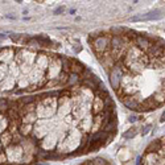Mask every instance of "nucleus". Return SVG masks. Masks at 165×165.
Returning a JSON list of instances; mask_svg holds the SVG:
<instances>
[{
  "mask_svg": "<svg viewBox=\"0 0 165 165\" xmlns=\"http://www.w3.org/2000/svg\"><path fill=\"white\" fill-rule=\"evenodd\" d=\"M135 45L137 46L141 52L148 53V50L152 48V45H153V44H152L147 37H144V36H136V37H135Z\"/></svg>",
  "mask_w": 165,
  "mask_h": 165,
  "instance_id": "obj_15",
  "label": "nucleus"
},
{
  "mask_svg": "<svg viewBox=\"0 0 165 165\" xmlns=\"http://www.w3.org/2000/svg\"><path fill=\"white\" fill-rule=\"evenodd\" d=\"M49 64H50V57L45 53H38L37 57H36V62H35V66L38 67L40 70H44L46 73L49 67Z\"/></svg>",
  "mask_w": 165,
  "mask_h": 165,
  "instance_id": "obj_14",
  "label": "nucleus"
},
{
  "mask_svg": "<svg viewBox=\"0 0 165 165\" xmlns=\"http://www.w3.org/2000/svg\"><path fill=\"white\" fill-rule=\"evenodd\" d=\"M8 164V160H7V156H6V152H1L0 153V165H6Z\"/></svg>",
  "mask_w": 165,
  "mask_h": 165,
  "instance_id": "obj_25",
  "label": "nucleus"
},
{
  "mask_svg": "<svg viewBox=\"0 0 165 165\" xmlns=\"http://www.w3.org/2000/svg\"><path fill=\"white\" fill-rule=\"evenodd\" d=\"M64 7H61V8H57L56 9V15H59V13H61V12H64Z\"/></svg>",
  "mask_w": 165,
  "mask_h": 165,
  "instance_id": "obj_27",
  "label": "nucleus"
},
{
  "mask_svg": "<svg viewBox=\"0 0 165 165\" xmlns=\"http://www.w3.org/2000/svg\"><path fill=\"white\" fill-rule=\"evenodd\" d=\"M8 74L12 75V77H15L16 79H19V77L21 75V72H20V67L17 66L16 62H12V64L8 65Z\"/></svg>",
  "mask_w": 165,
  "mask_h": 165,
  "instance_id": "obj_21",
  "label": "nucleus"
},
{
  "mask_svg": "<svg viewBox=\"0 0 165 165\" xmlns=\"http://www.w3.org/2000/svg\"><path fill=\"white\" fill-rule=\"evenodd\" d=\"M59 143V137H58V133H57V131H52L49 135H46L45 137L41 140L40 143V147L42 151L45 152H50L53 151L54 148H57V145H58Z\"/></svg>",
  "mask_w": 165,
  "mask_h": 165,
  "instance_id": "obj_6",
  "label": "nucleus"
},
{
  "mask_svg": "<svg viewBox=\"0 0 165 165\" xmlns=\"http://www.w3.org/2000/svg\"><path fill=\"white\" fill-rule=\"evenodd\" d=\"M38 120L36 112H28V114H24L21 116V123H25V124H35Z\"/></svg>",
  "mask_w": 165,
  "mask_h": 165,
  "instance_id": "obj_19",
  "label": "nucleus"
},
{
  "mask_svg": "<svg viewBox=\"0 0 165 165\" xmlns=\"http://www.w3.org/2000/svg\"><path fill=\"white\" fill-rule=\"evenodd\" d=\"M160 122L161 123H164L165 122V111L162 112V115H161V118H160Z\"/></svg>",
  "mask_w": 165,
  "mask_h": 165,
  "instance_id": "obj_29",
  "label": "nucleus"
},
{
  "mask_svg": "<svg viewBox=\"0 0 165 165\" xmlns=\"http://www.w3.org/2000/svg\"><path fill=\"white\" fill-rule=\"evenodd\" d=\"M122 101H123V103L131 110H140V107H141L140 101H137V98H136L135 95L124 96V98H122Z\"/></svg>",
  "mask_w": 165,
  "mask_h": 165,
  "instance_id": "obj_16",
  "label": "nucleus"
},
{
  "mask_svg": "<svg viewBox=\"0 0 165 165\" xmlns=\"http://www.w3.org/2000/svg\"><path fill=\"white\" fill-rule=\"evenodd\" d=\"M136 135H137V128L133 127V128H131L130 131H127V132L123 135V137L124 139H132L133 136H136Z\"/></svg>",
  "mask_w": 165,
  "mask_h": 165,
  "instance_id": "obj_24",
  "label": "nucleus"
},
{
  "mask_svg": "<svg viewBox=\"0 0 165 165\" xmlns=\"http://www.w3.org/2000/svg\"><path fill=\"white\" fill-rule=\"evenodd\" d=\"M58 108V99L54 95H48L41 98L36 103V115L38 119H53L57 115Z\"/></svg>",
  "mask_w": 165,
  "mask_h": 165,
  "instance_id": "obj_1",
  "label": "nucleus"
},
{
  "mask_svg": "<svg viewBox=\"0 0 165 165\" xmlns=\"http://www.w3.org/2000/svg\"><path fill=\"white\" fill-rule=\"evenodd\" d=\"M9 128V118L4 112H0V135L8 131Z\"/></svg>",
  "mask_w": 165,
  "mask_h": 165,
  "instance_id": "obj_18",
  "label": "nucleus"
},
{
  "mask_svg": "<svg viewBox=\"0 0 165 165\" xmlns=\"http://www.w3.org/2000/svg\"><path fill=\"white\" fill-rule=\"evenodd\" d=\"M64 72L62 67V58L58 57H50V64L46 70V79L50 81H57L59 78V75Z\"/></svg>",
  "mask_w": 165,
  "mask_h": 165,
  "instance_id": "obj_5",
  "label": "nucleus"
},
{
  "mask_svg": "<svg viewBox=\"0 0 165 165\" xmlns=\"http://www.w3.org/2000/svg\"><path fill=\"white\" fill-rule=\"evenodd\" d=\"M124 66V65H123ZM120 64H116L114 66V69L111 70V73H110V82H111L112 87L115 89V90H119L120 87V81H122L123 75H124V73H123V70H124V67H123Z\"/></svg>",
  "mask_w": 165,
  "mask_h": 165,
  "instance_id": "obj_8",
  "label": "nucleus"
},
{
  "mask_svg": "<svg viewBox=\"0 0 165 165\" xmlns=\"http://www.w3.org/2000/svg\"><path fill=\"white\" fill-rule=\"evenodd\" d=\"M3 152V145H1V141H0V153Z\"/></svg>",
  "mask_w": 165,
  "mask_h": 165,
  "instance_id": "obj_30",
  "label": "nucleus"
},
{
  "mask_svg": "<svg viewBox=\"0 0 165 165\" xmlns=\"http://www.w3.org/2000/svg\"><path fill=\"white\" fill-rule=\"evenodd\" d=\"M136 120H137V118H136V116H132V115H131V116H130V122H131V123L136 122Z\"/></svg>",
  "mask_w": 165,
  "mask_h": 165,
  "instance_id": "obj_28",
  "label": "nucleus"
},
{
  "mask_svg": "<svg viewBox=\"0 0 165 165\" xmlns=\"http://www.w3.org/2000/svg\"><path fill=\"white\" fill-rule=\"evenodd\" d=\"M91 46H93L94 52L99 56L104 54L107 50H110V40L106 37V36H98L93 40L91 42Z\"/></svg>",
  "mask_w": 165,
  "mask_h": 165,
  "instance_id": "obj_7",
  "label": "nucleus"
},
{
  "mask_svg": "<svg viewBox=\"0 0 165 165\" xmlns=\"http://www.w3.org/2000/svg\"><path fill=\"white\" fill-rule=\"evenodd\" d=\"M0 141H1V145L6 149L7 147H9L11 144H13V135H12L9 131H6L4 133L0 135Z\"/></svg>",
  "mask_w": 165,
  "mask_h": 165,
  "instance_id": "obj_17",
  "label": "nucleus"
},
{
  "mask_svg": "<svg viewBox=\"0 0 165 165\" xmlns=\"http://www.w3.org/2000/svg\"><path fill=\"white\" fill-rule=\"evenodd\" d=\"M8 164H21L24 160V149L20 144H11L4 149Z\"/></svg>",
  "mask_w": 165,
  "mask_h": 165,
  "instance_id": "obj_3",
  "label": "nucleus"
},
{
  "mask_svg": "<svg viewBox=\"0 0 165 165\" xmlns=\"http://www.w3.org/2000/svg\"><path fill=\"white\" fill-rule=\"evenodd\" d=\"M104 110H106V102H104V98H102V96L96 95L95 98H94V101H93L91 112H93V115L95 116V115L103 114Z\"/></svg>",
  "mask_w": 165,
  "mask_h": 165,
  "instance_id": "obj_12",
  "label": "nucleus"
},
{
  "mask_svg": "<svg viewBox=\"0 0 165 165\" xmlns=\"http://www.w3.org/2000/svg\"><path fill=\"white\" fill-rule=\"evenodd\" d=\"M16 85H17V79L8 74L3 79V82L0 83V93H9V91L15 90Z\"/></svg>",
  "mask_w": 165,
  "mask_h": 165,
  "instance_id": "obj_11",
  "label": "nucleus"
},
{
  "mask_svg": "<svg viewBox=\"0 0 165 165\" xmlns=\"http://www.w3.org/2000/svg\"><path fill=\"white\" fill-rule=\"evenodd\" d=\"M15 56L16 52L13 50V48H3L0 49V64L9 65L15 61Z\"/></svg>",
  "mask_w": 165,
  "mask_h": 165,
  "instance_id": "obj_9",
  "label": "nucleus"
},
{
  "mask_svg": "<svg viewBox=\"0 0 165 165\" xmlns=\"http://www.w3.org/2000/svg\"><path fill=\"white\" fill-rule=\"evenodd\" d=\"M8 75V65L0 64V83L3 82V79Z\"/></svg>",
  "mask_w": 165,
  "mask_h": 165,
  "instance_id": "obj_23",
  "label": "nucleus"
},
{
  "mask_svg": "<svg viewBox=\"0 0 165 165\" xmlns=\"http://www.w3.org/2000/svg\"><path fill=\"white\" fill-rule=\"evenodd\" d=\"M33 132V124H25V123H21L19 125V133L20 136H29L32 135Z\"/></svg>",
  "mask_w": 165,
  "mask_h": 165,
  "instance_id": "obj_20",
  "label": "nucleus"
},
{
  "mask_svg": "<svg viewBox=\"0 0 165 165\" xmlns=\"http://www.w3.org/2000/svg\"><path fill=\"white\" fill-rule=\"evenodd\" d=\"M73 111V102L72 95L66 94V95H61L58 99V108H57V116L59 119L64 120L67 115H72Z\"/></svg>",
  "mask_w": 165,
  "mask_h": 165,
  "instance_id": "obj_4",
  "label": "nucleus"
},
{
  "mask_svg": "<svg viewBox=\"0 0 165 165\" xmlns=\"http://www.w3.org/2000/svg\"><path fill=\"white\" fill-rule=\"evenodd\" d=\"M17 87H19L20 90H25V89L30 87V82H29V79H28V75H24V74L20 75L19 79H17Z\"/></svg>",
  "mask_w": 165,
  "mask_h": 165,
  "instance_id": "obj_22",
  "label": "nucleus"
},
{
  "mask_svg": "<svg viewBox=\"0 0 165 165\" xmlns=\"http://www.w3.org/2000/svg\"><path fill=\"white\" fill-rule=\"evenodd\" d=\"M36 57L37 54L35 53L30 49H20L16 52V56H15V62L17 64V66L20 67V72L21 74L28 75L30 73V70L33 69L36 62Z\"/></svg>",
  "mask_w": 165,
  "mask_h": 165,
  "instance_id": "obj_2",
  "label": "nucleus"
},
{
  "mask_svg": "<svg viewBox=\"0 0 165 165\" xmlns=\"http://www.w3.org/2000/svg\"><path fill=\"white\" fill-rule=\"evenodd\" d=\"M162 16L164 15L161 13V11L160 9H154V11H152V12H149V13H147V15H143V16H135V17H132L131 19V21H148V20H160V19H162Z\"/></svg>",
  "mask_w": 165,
  "mask_h": 165,
  "instance_id": "obj_13",
  "label": "nucleus"
},
{
  "mask_svg": "<svg viewBox=\"0 0 165 165\" xmlns=\"http://www.w3.org/2000/svg\"><path fill=\"white\" fill-rule=\"evenodd\" d=\"M93 122H94V115H93V112H90V114L86 115L82 120H79L78 128L81 130L82 133H90L91 128H93Z\"/></svg>",
  "mask_w": 165,
  "mask_h": 165,
  "instance_id": "obj_10",
  "label": "nucleus"
},
{
  "mask_svg": "<svg viewBox=\"0 0 165 165\" xmlns=\"http://www.w3.org/2000/svg\"><path fill=\"white\" fill-rule=\"evenodd\" d=\"M151 128H152V124H145V125L143 127V131H141V133H143V135H147V133H149Z\"/></svg>",
  "mask_w": 165,
  "mask_h": 165,
  "instance_id": "obj_26",
  "label": "nucleus"
}]
</instances>
